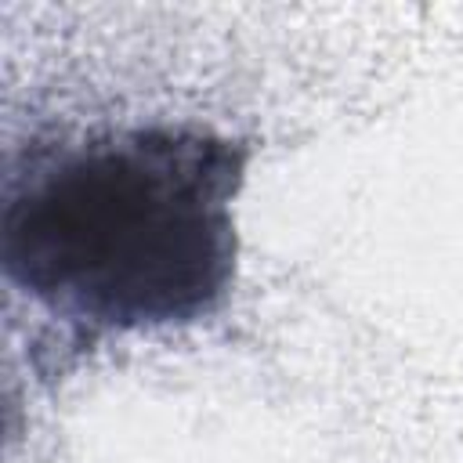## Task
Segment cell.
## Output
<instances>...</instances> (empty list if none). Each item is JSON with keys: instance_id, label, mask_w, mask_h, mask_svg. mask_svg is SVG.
I'll return each instance as SVG.
<instances>
[{"instance_id": "6da1fadb", "label": "cell", "mask_w": 463, "mask_h": 463, "mask_svg": "<svg viewBox=\"0 0 463 463\" xmlns=\"http://www.w3.org/2000/svg\"><path fill=\"white\" fill-rule=\"evenodd\" d=\"M246 163V141L192 119L36 145L7 174L4 275L80 340L210 318L235 282Z\"/></svg>"}]
</instances>
